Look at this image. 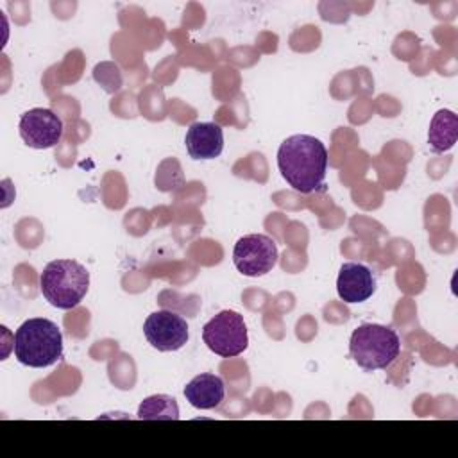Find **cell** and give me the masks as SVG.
I'll use <instances>...</instances> for the list:
<instances>
[{
	"mask_svg": "<svg viewBox=\"0 0 458 458\" xmlns=\"http://www.w3.org/2000/svg\"><path fill=\"white\" fill-rule=\"evenodd\" d=\"M327 159L326 145L310 134L288 136L277 150V168L283 179L304 195L324 188Z\"/></svg>",
	"mask_w": 458,
	"mask_h": 458,
	"instance_id": "1",
	"label": "cell"
},
{
	"mask_svg": "<svg viewBox=\"0 0 458 458\" xmlns=\"http://www.w3.org/2000/svg\"><path fill=\"white\" fill-rule=\"evenodd\" d=\"M458 140V116L451 109H438L429 123L428 143L435 154H442Z\"/></svg>",
	"mask_w": 458,
	"mask_h": 458,
	"instance_id": "12",
	"label": "cell"
},
{
	"mask_svg": "<svg viewBox=\"0 0 458 458\" xmlns=\"http://www.w3.org/2000/svg\"><path fill=\"white\" fill-rule=\"evenodd\" d=\"M276 242L261 233L242 236L233 249V263L236 270L247 277H259L268 274L277 263Z\"/></svg>",
	"mask_w": 458,
	"mask_h": 458,
	"instance_id": "6",
	"label": "cell"
},
{
	"mask_svg": "<svg viewBox=\"0 0 458 458\" xmlns=\"http://www.w3.org/2000/svg\"><path fill=\"white\" fill-rule=\"evenodd\" d=\"M39 290L54 308L72 310L89 290V272L75 259H54L39 276Z\"/></svg>",
	"mask_w": 458,
	"mask_h": 458,
	"instance_id": "3",
	"label": "cell"
},
{
	"mask_svg": "<svg viewBox=\"0 0 458 458\" xmlns=\"http://www.w3.org/2000/svg\"><path fill=\"white\" fill-rule=\"evenodd\" d=\"M143 335L154 349L170 352L186 345L190 329L188 322L179 313L170 310H157L145 318Z\"/></svg>",
	"mask_w": 458,
	"mask_h": 458,
	"instance_id": "7",
	"label": "cell"
},
{
	"mask_svg": "<svg viewBox=\"0 0 458 458\" xmlns=\"http://www.w3.org/2000/svg\"><path fill=\"white\" fill-rule=\"evenodd\" d=\"M93 77L107 93H116L122 88V73L114 63L106 61L97 64L93 70Z\"/></svg>",
	"mask_w": 458,
	"mask_h": 458,
	"instance_id": "14",
	"label": "cell"
},
{
	"mask_svg": "<svg viewBox=\"0 0 458 458\" xmlns=\"http://www.w3.org/2000/svg\"><path fill=\"white\" fill-rule=\"evenodd\" d=\"M202 340L208 349L222 358L242 354L249 347V333L243 315L233 310H222L202 327Z\"/></svg>",
	"mask_w": 458,
	"mask_h": 458,
	"instance_id": "5",
	"label": "cell"
},
{
	"mask_svg": "<svg viewBox=\"0 0 458 458\" xmlns=\"http://www.w3.org/2000/svg\"><path fill=\"white\" fill-rule=\"evenodd\" d=\"M186 401L197 410H213L225 397L224 379L216 374H199L184 386Z\"/></svg>",
	"mask_w": 458,
	"mask_h": 458,
	"instance_id": "11",
	"label": "cell"
},
{
	"mask_svg": "<svg viewBox=\"0 0 458 458\" xmlns=\"http://www.w3.org/2000/svg\"><path fill=\"white\" fill-rule=\"evenodd\" d=\"M18 131L27 147L45 150L55 147L61 141L64 125L52 109L32 107L20 116Z\"/></svg>",
	"mask_w": 458,
	"mask_h": 458,
	"instance_id": "8",
	"label": "cell"
},
{
	"mask_svg": "<svg viewBox=\"0 0 458 458\" xmlns=\"http://www.w3.org/2000/svg\"><path fill=\"white\" fill-rule=\"evenodd\" d=\"M184 145L193 159H215L224 150V131L215 122H195L186 131Z\"/></svg>",
	"mask_w": 458,
	"mask_h": 458,
	"instance_id": "10",
	"label": "cell"
},
{
	"mask_svg": "<svg viewBox=\"0 0 458 458\" xmlns=\"http://www.w3.org/2000/svg\"><path fill=\"white\" fill-rule=\"evenodd\" d=\"M136 417L140 420H177L179 406L172 395L156 394L141 401Z\"/></svg>",
	"mask_w": 458,
	"mask_h": 458,
	"instance_id": "13",
	"label": "cell"
},
{
	"mask_svg": "<svg viewBox=\"0 0 458 458\" xmlns=\"http://www.w3.org/2000/svg\"><path fill=\"white\" fill-rule=\"evenodd\" d=\"M16 360L32 369H45L63 358V333L48 318H27L14 333Z\"/></svg>",
	"mask_w": 458,
	"mask_h": 458,
	"instance_id": "2",
	"label": "cell"
},
{
	"mask_svg": "<svg viewBox=\"0 0 458 458\" xmlns=\"http://www.w3.org/2000/svg\"><path fill=\"white\" fill-rule=\"evenodd\" d=\"M349 352L363 370H379L395 361L401 352V340L388 326L361 324L351 335Z\"/></svg>",
	"mask_w": 458,
	"mask_h": 458,
	"instance_id": "4",
	"label": "cell"
},
{
	"mask_svg": "<svg viewBox=\"0 0 458 458\" xmlns=\"http://www.w3.org/2000/svg\"><path fill=\"white\" fill-rule=\"evenodd\" d=\"M336 292L338 297L347 304L365 302L376 292V277L363 263L347 261L340 267Z\"/></svg>",
	"mask_w": 458,
	"mask_h": 458,
	"instance_id": "9",
	"label": "cell"
}]
</instances>
